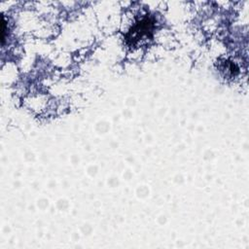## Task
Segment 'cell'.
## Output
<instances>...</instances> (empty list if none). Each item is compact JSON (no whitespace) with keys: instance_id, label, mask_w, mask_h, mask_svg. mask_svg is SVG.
I'll list each match as a JSON object with an SVG mask.
<instances>
[{"instance_id":"obj_1","label":"cell","mask_w":249,"mask_h":249,"mask_svg":"<svg viewBox=\"0 0 249 249\" xmlns=\"http://www.w3.org/2000/svg\"><path fill=\"white\" fill-rule=\"evenodd\" d=\"M153 26V21L148 18H144L138 22H136L135 25L132 26V28L128 31V33L125 36L127 44L132 46L136 44L139 40H141L143 37H148L149 33H152Z\"/></svg>"}]
</instances>
